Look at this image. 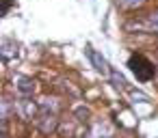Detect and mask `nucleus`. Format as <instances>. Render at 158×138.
Returning <instances> with one entry per match:
<instances>
[{
    "mask_svg": "<svg viewBox=\"0 0 158 138\" xmlns=\"http://www.w3.org/2000/svg\"><path fill=\"white\" fill-rule=\"evenodd\" d=\"M128 67H130V71L136 76V80H141V82H147V80H152V78L156 76L154 63H152L147 56H143V54H132V56L128 58Z\"/></svg>",
    "mask_w": 158,
    "mask_h": 138,
    "instance_id": "f257e3e1",
    "label": "nucleus"
},
{
    "mask_svg": "<svg viewBox=\"0 0 158 138\" xmlns=\"http://www.w3.org/2000/svg\"><path fill=\"white\" fill-rule=\"evenodd\" d=\"M126 28L128 30H143V33H158V11L145 15L139 22H128Z\"/></svg>",
    "mask_w": 158,
    "mask_h": 138,
    "instance_id": "f03ea898",
    "label": "nucleus"
},
{
    "mask_svg": "<svg viewBox=\"0 0 158 138\" xmlns=\"http://www.w3.org/2000/svg\"><path fill=\"white\" fill-rule=\"evenodd\" d=\"M85 52H87V56H89V61H91V65H93V67H95V69H98L100 73H110V71H113V69L108 67V63H106V58H104V56H102L100 52H95L93 48H87Z\"/></svg>",
    "mask_w": 158,
    "mask_h": 138,
    "instance_id": "7ed1b4c3",
    "label": "nucleus"
},
{
    "mask_svg": "<svg viewBox=\"0 0 158 138\" xmlns=\"http://www.w3.org/2000/svg\"><path fill=\"white\" fill-rule=\"evenodd\" d=\"M15 82H18V91H20L22 95H31V93L35 91V84H33V80H28V78H15Z\"/></svg>",
    "mask_w": 158,
    "mask_h": 138,
    "instance_id": "20e7f679",
    "label": "nucleus"
},
{
    "mask_svg": "<svg viewBox=\"0 0 158 138\" xmlns=\"http://www.w3.org/2000/svg\"><path fill=\"white\" fill-rule=\"evenodd\" d=\"M147 2V0H117V7L119 9H126V11H132V9H139Z\"/></svg>",
    "mask_w": 158,
    "mask_h": 138,
    "instance_id": "39448f33",
    "label": "nucleus"
},
{
    "mask_svg": "<svg viewBox=\"0 0 158 138\" xmlns=\"http://www.w3.org/2000/svg\"><path fill=\"white\" fill-rule=\"evenodd\" d=\"M18 106H20V114H22L24 119H33V114H35V106H33L31 101L24 99V101H20Z\"/></svg>",
    "mask_w": 158,
    "mask_h": 138,
    "instance_id": "423d86ee",
    "label": "nucleus"
},
{
    "mask_svg": "<svg viewBox=\"0 0 158 138\" xmlns=\"http://www.w3.org/2000/svg\"><path fill=\"white\" fill-rule=\"evenodd\" d=\"M110 78H113V82H115V86H119V89H123V86H126V80H123V76H121V73H117L115 69L110 71Z\"/></svg>",
    "mask_w": 158,
    "mask_h": 138,
    "instance_id": "0eeeda50",
    "label": "nucleus"
}]
</instances>
